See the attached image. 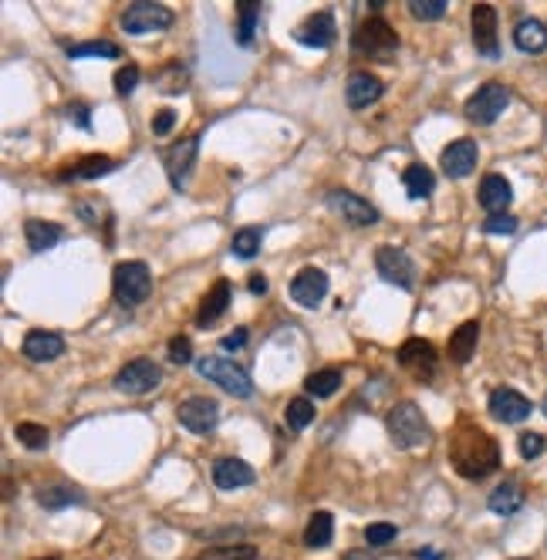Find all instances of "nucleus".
Wrapping results in <instances>:
<instances>
[{"mask_svg": "<svg viewBox=\"0 0 547 560\" xmlns=\"http://www.w3.org/2000/svg\"><path fill=\"white\" fill-rule=\"evenodd\" d=\"M449 462L463 479H483L500 466V449L480 425L460 422V429L449 439Z\"/></svg>", "mask_w": 547, "mask_h": 560, "instance_id": "f257e3e1", "label": "nucleus"}, {"mask_svg": "<svg viewBox=\"0 0 547 560\" xmlns=\"http://www.w3.org/2000/svg\"><path fill=\"white\" fill-rule=\"evenodd\" d=\"M385 429L399 449H419L433 439V429H429V422L416 402H395L385 416Z\"/></svg>", "mask_w": 547, "mask_h": 560, "instance_id": "f03ea898", "label": "nucleus"}, {"mask_svg": "<svg viewBox=\"0 0 547 560\" xmlns=\"http://www.w3.org/2000/svg\"><path fill=\"white\" fill-rule=\"evenodd\" d=\"M351 48H355V55H365L372 57V61H382V65H393L395 51H399V34L382 17H368V21H362L355 28Z\"/></svg>", "mask_w": 547, "mask_h": 560, "instance_id": "7ed1b4c3", "label": "nucleus"}, {"mask_svg": "<svg viewBox=\"0 0 547 560\" xmlns=\"http://www.w3.org/2000/svg\"><path fill=\"white\" fill-rule=\"evenodd\" d=\"M112 294L122 308H139L153 294V274L142 260H122L112 270Z\"/></svg>", "mask_w": 547, "mask_h": 560, "instance_id": "20e7f679", "label": "nucleus"}, {"mask_svg": "<svg viewBox=\"0 0 547 560\" xmlns=\"http://www.w3.org/2000/svg\"><path fill=\"white\" fill-rule=\"evenodd\" d=\"M197 375L199 379L213 381V385H220V389L230 392L234 398H251L253 395L251 375H247L234 358H216V354L197 358Z\"/></svg>", "mask_w": 547, "mask_h": 560, "instance_id": "39448f33", "label": "nucleus"}, {"mask_svg": "<svg viewBox=\"0 0 547 560\" xmlns=\"http://www.w3.org/2000/svg\"><path fill=\"white\" fill-rule=\"evenodd\" d=\"M507 105H510V88L500 82H487V84H480L477 92L466 99L463 115L470 122H477V126H493V122L504 115Z\"/></svg>", "mask_w": 547, "mask_h": 560, "instance_id": "423d86ee", "label": "nucleus"}, {"mask_svg": "<svg viewBox=\"0 0 547 560\" xmlns=\"http://www.w3.org/2000/svg\"><path fill=\"white\" fill-rule=\"evenodd\" d=\"M159 381H163V368L153 358H132L128 364L119 368L115 389L122 395H149L159 389Z\"/></svg>", "mask_w": 547, "mask_h": 560, "instance_id": "0eeeda50", "label": "nucleus"}, {"mask_svg": "<svg viewBox=\"0 0 547 560\" xmlns=\"http://www.w3.org/2000/svg\"><path fill=\"white\" fill-rule=\"evenodd\" d=\"M375 270L385 284L393 287H402V291H412L416 284V264L402 247H393V243H382L375 250Z\"/></svg>", "mask_w": 547, "mask_h": 560, "instance_id": "6e6552de", "label": "nucleus"}, {"mask_svg": "<svg viewBox=\"0 0 547 560\" xmlns=\"http://www.w3.org/2000/svg\"><path fill=\"white\" fill-rule=\"evenodd\" d=\"M172 24V11H169L166 4H149V0H136V4H128L126 14H122V28L128 34H159V31H166Z\"/></svg>", "mask_w": 547, "mask_h": 560, "instance_id": "1a4fd4ad", "label": "nucleus"}, {"mask_svg": "<svg viewBox=\"0 0 547 560\" xmlns=\"http://www.w3.org/2000/svg\"><path fill=\"white\" fill-rule=\"evenodd\" d=\"M176 419H180V425L186 429V433L207 435L220 425V402L210 398V395H193V398L180 402Z\"/></svg>", "mask_w": 547, "mask_h": 560, "instance_id": "9d476101", "label": "nucleus"}, {"mask_svg": "<svg viewBox=\"0 0 547 560\" xmlns=\"http://www.w3.org/2000/svg\"><path fill=\"white\" fill-rule=\"evenodd\" d=\"M197 153H199V139H197V136L172 142L169 149H163V169H166L169 186H172L176 193H182V189L190 186V172H193Z\"/></svg>", "mask_w": 547, "mask_h": 560, "instance_id": "9b49d317", "label": "nucleus"}, {"mask_svg": "<svg viewBox=\"0 0 547 560\" xmlns=\"http://www.w3.org/2000/svg\"><path fill=\"white\" fill-rule=\"evenodd\" d=\"M328 206L351 226H375L379 223V210H375L368 199L348 193V189H331V193H328Z\"/></svg>", "mask_w": 547, "mask_h": 560, "instance_id": "f8f14e48", "label": "nucleus"}, {"mask_svg": "<svg viewBox=\"0 0 547 560\" xmlns=\"http://www.w3.org/2000/svg\"><path fill=\"white\" fill-rule=\"evenodd\" d=\"M470 28H473V44L483 57L497 61L500 57V44H497V7L490 4H473L470 11Z\"/></svg>", "mask_w": 547, "mask_h": 560, "instance_id": "ddd939ff", "label": "nucleus"}, {"mask_svg": "<svg viewBox=\"0 0 547 560\" xmlns=\"http://www.w3.org/2000/svg\"><path fill=\"white\" fill-rule=\"evenodd\" d=\"M399 364L406 368L416 381H433L436 379V348L422 337H409L399 348Z\"/></svg>", "mask_w": 547, "mask_h": 560, "instance_id": "4468645a", "label": "nucleus"}, {"mask_svg": "<svg viewBox=\"0 0 547 560\" xmlns=\"http://www.w3.org/2000/svg\"><path fill=\"white\" fill-rule=\"evenodd\" d=\"M477 162H480V149L473 139L449 142L446 149H443V155H439V166H443V172H446L449 179H466L477 169Z\"/></svg>", "mask_w": 547, "mask_h": 560, "instance_id": "2eb2a0df", "label": "nucleus"}, {"mask_svg": "<svg viewBox=\"0 0 547 560\" xmlns=\"http://www.w3.org/2000/svg\"><path fill=\"white\" fill-rule=\"evenodd\" d=\"M487 406H490L493 419L507 422V425H517V422H524L534 412L531 398H527V395H520L517 389H493Z\"/></svg>", "mask_w": 547, "mask_h": 560, "instance_id": "dca6fc26", "label": "nucleus"}, {"mask_svg": "<svg viewBox=\"0 0 547 560\" xmlns=\"http://www.w3.org/2000/svg\"><path fill=\"white\" fill-rule=\"evenodd\" d=\"M382 92H385V84L372 71H351L348 82H345V101H348V109H355V112L375 105L382 99Z\"/></svg>", "mask_w": 547, "mask_h": 560, "instance_id": "f3484780", "label": "nucleus"}, {"mask_svg": "<svg viewBox=\"0 0 547 560\" xmlns=\"http://www.w3.org/2000/svg\"><path fill=\"white\" fill-rule=\"evenodd\" d=\"M335 17L328 14V11H318V14L304 17L301 24L295 28V41L304 44V48H318V51H324V48H331L335 44Z\"/></svg>", "mask_w": 547, "mask_h": 560, "instance_id": "a211bd4d", "label": "nucleus"}, {"mask_svg": "<svg viewBox=\"0 0 547 560\" xmlns=\"http://www.w3.org/2000/svg\"><path fill=\"white\" fill-rule=\"evenodd\" d=\"M328 294V274H324L322 267H304V270H297V277L291 280V297H295V304L301 308H318Z\"/></svg>", "mask_w": 547, "mask_h": 560, "instance_id": "6ab92c4d", "label": "nucleus"}, {"mask_svg": "<svg viewBox=\"0 0 547 560\" xmlns=\"http://www.w3.org/2000/svg\"><path fill=\"white\" fill-rule=\"evenodd\" d=\"M21 351H24V358H31V362H55V358L65 354V337L57 335V331L34 328V331H28Z\"/></svg>", "mask_w": 547, "mask_h": 560, "instance_id": "aec40b11", "label": "nucleus"}, {"mask_svg": "<svg viewBox=\"0 0 547 560\" xmlns=\"http://www.w3.org/2000/svg\"><path fill=\"white\" fill-rule=\"evenodd\" d=\"M253 479H257L253 477V466L237 459V456H224V459L213 462V483L220 490H240V486H251Z\"/></svg>", "mask_w": 547, "mask_h": 560, "instance_id": "412c9836", "label": "nucleus"}, {"mask_svg": "<svg viewBox=\"0 0 547 560\" xmlns=\"http://www.w3.org/2000/svg\"><path fill=\"white\" fill-rule=\"evenodd\" d=\"M510 199H514V186H510L504 176H497V172L483 176V182H480V206L490 213V216L507 213Z\"/></svg>", "mask_w": 547, "mask_h": 560, "instance_id": "4be33fe9", "label": "nucleus"}, {"mask_svg": "<svg viewBox=\"0 0 547 560\" xmlns=\"http://www.w3.org/2000/svg\"><path fill=\"white\" fill-rule=\"evenodd\" d=\"M230 280H216L210 291L203 294V301H199V311H197V324L199 328H207V324H213L216 318H224V311L230 308Z\"/></svg>", "mask_w": 547, "mask_h": 560, "instance_id": "5701e85b", "label": "nucleus"}, {"mask_svg": "<svg viewBox=\"0 0 547 560\" xmlns=\"http://www.w3.org/2000/svg\"><path fill=\"white\" fill-rule=\"evenodd\" d=\"M477 341H480V324L477 321H466L460 324L453 337H449V362L453 364H466L473 358V351H477Z\"/></svg>", "mask_w": 547, "mask_h": 560, "instance_id": "b1692460", "label": "nucleus"}, {"mask_svg": "<svg viewBox=\"0 0 547 560\" xmlns=\"http://www.w3.org/2000/svg\"><path fill=\"white\" fill-rule=\"evenodd\" d=\"M24 237H28L31 253H44L65 240V230L57 223H48V220H28V223H24Z\"/></svg>", "mask_w": 547, "mask_h": 560, "instance_id": "393cba45", "label": "nucleus"}, {"mask_svg": "<svg viewBox=\"0 0 547 560\" xmlns=\"http://www.w3.org/2000/svg\"><path fill=\"white\" fill-rule=\"evenodd\" d=\"M514 44L527 55H541L547 48V24H541L537 17H524L514 28Z\"/></svg>", "mask_w": 547, "mask_h": 560, "instance_id": "a878e982", "label": "nucleus"}, {"mask_svg": "<svg viewBox=\"0 0 547 560\" xmlns=\"http://www.w3.org/2000/svg\"><path fill=\"white\" fill-rule=\"evenodd\" d=\"M402 186H406L409 199H429L436 189L433 169L426 166V162H412V166H406V172H402Z\"/></svg>", "mask_w": 547, "mask_h": 560, "instance_id": "bb28decb", "label": "nucleus"}, {"mask_svg": "<svg viewBox=\"0 0 547 560\" xmlns=\"http://www.w3.org/2000/svg\"><path fill=\"white\" fill-rule=\"evenodd\" d=\"M331 537H335V520L328 510H318V513H311L308 527H304V544L311 550H322V547L331 544Z\"/></svg>", "mask_w": 547, "mask_h": 560, "instance_id": "cd10ccee", "label": "nucleus"}, {"mask_svg": "<svg viewBox=\"0 0 547 560\" xmlns=\"http://www.w3.org/2000/svg\"><path fill=\"white\" fill-rule=\"evenodd\" d=\"M71 172H61V179H99V176H109L115 169V162L109 155H84L75 166H68Z\"/></svg>", "mask_w": 547, "mask_h": 560, "instance_id": "c85d7f7f", "label": "nucleus"}, {"mask_svg": "<svg viewBox=\"0 0 547 560\" xmlns=\"http://www.w3.org/2000/svg\"><path fill=\"white\" fill-rule=\"evenodd\" d=\"M487 506H490L497 517H510V513H517L520 506H524V493H520L517 483H500V486L490 493Z\"/></svg>", "mask_w": 547, "mask_h": 560, "instance_id": "c756f323", "label": "nucleus"}, {"mask_svg": "<svg viewBox=\"0 0 547 560\" xmlns=\"http://www.w3.org/2000/svg\"><path fill=\"white\" fill-rule=\"evenodd\" d=\"M257 21H260V0H237V41L243 48L253 44Z\"/></svg>", "mask_w": 547, "mask_h": 560, "instance_id": "7c9ffc66", "label": "nucleus"}, {"mask_svg": "<svg viewBox=\"0 0 547 560\" xmlns=\"http://www.w3.org/2000/svg\"><path fill=\"white\" fill-rule=\"evenodd\" d=\"M341 381H345V375H341L338 368H322V372H311L308 381H304V389H308V395H314V398H331V395L341 389Z\"/></svg>", "mask_w": 547, "mask_h": 560, "instance_id": "2f4dec72", "label": "nucleus"}, {"mask_svg": "<svg viewBox=\"0 0 547 560\" xmlns=\"http://www.w3.org/2000/svg\"><path fill=\"white\" fill-rule=\"evenodd\" d=\"M260 243H264V230H260V226H243V230H237L234 240H230V250L237 253L240 260H251V257H257Z\"/></svg>", "mask_w": 547, "mask_h": 560, "instance_id": "473e14b6", "label": "nucleus"}, {"mask_svg": "<svg viewBox=\"0 0 547 560\" xmlns=\"http://www.w3.org/2000/svg\"><path fill=\"white\" fill-rule=\"evenodd\" d=\"M284 419H287V425H291L295 433L308 429L311 422H314V402H311V398H291V402H287V412H284Z\"/></svg>", "mask_w": 547, "mask_h": 560, "instance_id": "72a5a7b5", "label": "nucleus"}, {"mask_svg": "<svg viewBox=\"0 0 547 560\" xmlns=\"http://www.w3.org/2000/svg\"><path fill=\"white\" fill-rule=\"evenodd\" d=\"M197 560H257V547L251 544H226L203 550Z\"/></svg>", "mask_w": 547, "mask_h": 560, "instance_id": "f704fd0d", "label": "nucleus"}, {"mask_svg": "<svg viewBox=\"0 0 547 560\" xmlns=\"http://www.w3.org/2000/svg\"><path fill=\"white\" fill-rule=\"evenodd\" d=\"M38 503H41L44 510H61V506L82 503V493L75 490V486H51V490H41Z\"/></svg>", "mask_w": 547, "mask_h": 560, "instance_id": "c9c22d12", "label": "nucleus"}, {"mask_svg": "<svg viewBox=\"0 0 547 560\" xmlns=\"http://www.w3.org/2000/svg\"><path fill=\"white\" fill-rule=\"evenodd\" d=\"M155 84H159V92H166V95H182V92H186V71L180 68V61H169L166 71L155 74Z\"/></svg>", "mask_w": 547, "mask_h": 560, "instance_id": "e433bc0d", "label": "nucleus"}, {"mask_svg": "<svg viewBox=\"0 0 547 560\" xmlns=\"http://www.w3.org/2000/svg\"><path fill=\"white\" fill-rule=\"evenodd\" d=\"M122 48L115 41H84V44H71L68 57H119Z\"/></svg>", "mask_w": 547, "mask_h": 560, "instance_id": "4c0bfd02", "label": "nucleus"}, {"mask_svg": "<svg viewBox=\"0 0 547 560\" xmlns=\"http://www.w3.org/2000/svg\"><path fill=\"white\" fill-rule=\"evenodd\" d=\"M14 435L21 439V446L34 449V452H38V449H48V439H51V435H48V429H44V425H38V422H17Z\"/></svg>", "mask_w": 547, "mask_h": 560, "instance_id": "58836bf2", "label": "nucleus"}, {"mask_svg": "<svg viewBox=\"0 0 547 560\" xmlns=\"http://www.w3.org/2000/svg\"><path fill=\"white\" fill-rule=\"evenodd\" d=\"M409 14L416 17V21H439V17L446 14V0H409L406 4Z\"/></svg>", "mask_w": 547, "mask_h": 560, "instance_id": "ea45409f", "label": "nucleus"}, {"mask_svg": "<svg viewBox=\"0 0 547 560\" xmlns=\"http://www.w3.org/2000/svg\"><path fill=\"white\" fill-rule=\"evenodd\" d=\"M169 362L172 364H190V362H197L193 358V341L186 335H176V337H169Z\"/></svg>", "mask_w": 547, "mask_h": 560, "instance_id": "a19ab883", "label": "nucleus"}, {"mask_svg": "<svg viewBox=\"0 0 547 560\" xmlns=\"http://www.w3.org/2000/svg\"><path fill=\"white\" fill-rule=\"evenodd\" d=\"M399 530H395L393 523H372V527H365V544L368 547H385L393 544Z\"/></svg>", "mask_w": 547, "mask_h": 560, "instance_id": "79ce46f5", "label": "nucleus"}, {"mask_svg": "<svg viewBox=\"0 0 547 560\" xmlns=\"http://www.w3.org/2000/svg\"><path fill=\"white\" fill-rule=\"evenodd\" d=\"M139 78H142V71L136 68V65H122V68L115 71V92H119V95H132Z\"/></svg>", "mask_w": 547, "mask_h": 560, "instance_id": "37998d69", "label": "nucleus"}, {"mask_svg": "<svg viewBox=\"0 0 547 560\" xmlns=\"http://www.w3.org/2000/svg\"><path fill=\"white\" fill-rule=\"evenodd\" d=\"M517 216H510V213H500V216H487V223H483V230L487 233H493V237H510V233H517Z\"/></svg>", "mask_w": 547, "mask_h": 560, "instance_id": "c03bdc74", "label": "nucleus"}, {"mask_svg": "<svg viewBox=\"0 0 547 560\" xmlns=\"http://www.w3.org/2000/svg\"><path fill=\"white\" fill-rule=\"evenodd\" d=\"M544 435L541 433H524L517 439V449H520V456H524V459H537V456H541V452H544Z\"/></svg>", "mask_w": 547, "mask_h": 560, "instance_id": "a18cd8bd", "label": "nucleus"}, {"mask_svg": "<svg viewBox=\"0 0 547 560\" xmlns=\"http://www.w3.org/2000/svg\"><path fill=\"white\" fill-rule=\"evenodd\" d=\"M172 126H176V112H172V109H163V112H155V118H153V136H169Z\"/></svg>", "mask_w": 547, "mask_h": 560, "instance_id": "49530a36", "label": "nucleus"}, {"mask_svg": "<svg viewBox=\"0 0 547 560\" xmlns=\"http://www.w3.org/2000/svg\"><path fill=\"white\" fill-rule=\"evenodd\" d=\"M68 118L75 122L78 128H92V118H88V105H82V101H75V105H68Z\"/></svg>", "mask_w": 547, "mask_h": 560, "instance_id": "de8ad7c7", "label": "nucleus"}, {"mask_svg": "<svg viewBox=\"0 0 547 560\" xmlns=\"http://www.w3.org/2000/svg\"><path fill=\"white\" fill-rule=\"evenodd\" d=\"M243 345H247V328H237L234 335L220 337V348L224 351H237V348H243Z\"/></svg>", "mask_w": 547, "mask_h": 560, "instance_id": "09e8293b", "label": "nucleus"}, {"mask_svg": "<svg viewBox=\"0 0 547 560\" xmlns=\"http://www.w3.org/2000/svg\"><path fill=\"white\" fill-rule=\"evenodd\" d=\"M251 294H267V277L264 274H251Z\"/></svg>", "mask_w": 547, "mask_h": 560, "instance_id": "8fccbe9b", "label": "nucleus"}, {"mask_svg": "<svg viewBox=\"0 0 547 560\" xmlns=\"http://www.w3.org/2000/svg\"><path fill=\"white\" fill-rule=\"evenodd\" d=\"M419 560H439V554L436 550H419Z\"/></svg>", "mask_w": 547, "mask_h": 560, "instance_id": "3c124183", "label": "nucleus"}, {"mask_svg": "<svg viewBox=\"0 0 547 560\" xmlns=\"http://www.w3.org/2000/svg\"><path fill=\"white\" fill-rule=\"evenodd\" d=\"M541 412H544V416H547V395H544V402H541Z\"/></svg>", "mask_w": 547, "mask_h": 560, "instance_id": "603ef678", "label": "nucleus"}, {"mask_svg": "<svg viewBox=\"0 0 547 560\" xmlns=\"http://www.w3.org/2000/svg\"><path fill=\"white\" fill-rule=\"evenodd\" d=\"M48 560H55V557H48Z\"/></svg>", "mask_w": 547, "mask_h": 560, "instance_id": "864d4df0", "label": "nucleus"}, {"mask_svg": "<svg viewBox=\"0 0 547 560\" xmlns=\"http://www.w3.org/2000/svg\"><path fill=\"white\" fill-rule=\"evenodd\" d=\"M520 560H524V557H520Z\"/></svg>", "mask_w": 547, "mask_h": 560, "instance_id": "5fc2aeb1", "label": "nucleus"}]
</instances>
